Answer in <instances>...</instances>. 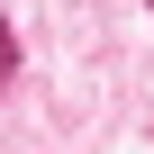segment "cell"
<instances>
[{"instance_id":"obj_1","label":"cell","mask_w":154,"mask_h":154,"mask_svg":"<svg viewBox=\"0 0 154 154\" xmlns=\"http://www.w3.org/2000/svg\"><path fill=\"white\" fill-rule=\"evenodd\" d=\"M9 72H18V27L0 18V91H9Z\"/></svg>"}]
</instances>
